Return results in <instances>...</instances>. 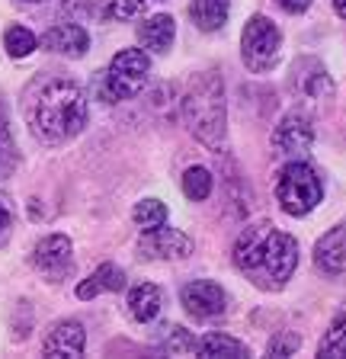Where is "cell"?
Wrapping results in <instances>:
<instances>
[{
  "label": "cell",
  "mask_w": 346,
  "mask_h": 359,
  "mask_svg": "<svg viewBox=\"0 0 346 359\" xmlns=\"http://www.w3.org/2000/svg\"><path fill=\"white\" fill-rule=\"evenodd\" d=\"M234 266L260 289H282L298 266V244L272 224H247L234 244Z\"/></svg>",
  "instance_id": "6da1fadb"
},
{
  "label": "cell",
  "mask_w": 346,
  "mask_h": 359,
  "mask_svg": "<svg viewBox=\"0 0 346 359\" xmlns=\"http://www.w3.org/2000/svg\"><path fill=\"white\" fill-rule=\"evenodd\" d=\"M32 132L48 144H61L81 135L87 126V97L68 77H52L32 93L29 103Z\"/></svg>",
  "instance_id": "7a4b0ae2"
},
{
  "label": "cell",
  "mask_w": 346,
  "mask_h": 359,
  "mask_svg": "<svg viewBox=\"0 0 346 359\" xmlns=\"http://www.w3.org/2000/svg\"><path fill=\"white\" fill-rule=\"evenodd\" d=\"M183 122L193 132L196 142L205 148L219 151L225 144L228 132V106H225V87H221L215 71H202L189 81L183 93Z\"/></svg>",
  "instance_id": "3957f363"
},
{
  "label": "cell",
  "mask_w": 346,
  "mask_h": 359,
  "mask_svg": "<svg viewBox=\"0 0 346 359\" xmlns=\"http://www.w3.org/2000/svg\"><path fill=\"white\" fill-rule=\"evenodd\" d=\"M321 196H324V187H321V177L314 173V167H308L305 161H292V164L282 167L276 183V199L282 205V212H289L295 218L308 215L321 202Z\"/></svg>",
  "instance_id": "277c9868"
},
{
  "label": "cell",
  "mask_w": 346,
  "mask_h": 359,
  "mask_svg": "<svg viewBox=\"0 0 346 359\" xmlns=\"http://www.w3.org/2000/svg\"><path fill=\"white\" fill-rule=\"evenodd\" d=\"M279 52H282V32H279L276 22L266 20V16H250L241 32L244 65L254 74H263L279 61Z\"/></svg>",
  "instance_id": "5b68a950"
},
{
  "label": "cell",
  "mask_w": 346,
  "mask_h": 359,
  "mask_svg": "<svg viewBox=\"0 0 346 359\" xmlns=\"http://www.w3.org/2000/svg\"><path fill=\"white\" fill-rule=\"evenodd\" d=\"M151 74V58L141 48H122L113 61H109V71H106V97L109 103L116 100H132L138 90L148 83Z\"/></svg>",
  "instance_id": "8992f818"
},
{
  "label": "cell",
  "mask_w": 346,
  "mask_h": 359,
  "mask_svg": "<svg viewBox=\"0 0 346 359\" xmlns=\"http://www.w3.org/2000/svg\"><path fill=\"white\" fill-rule=\"evenodd\" d=\"M71 260H74V247H71V241L64 234H48L32 250V266L46 279H52V283H61V279L68 276Z\"/></svg>",
  "instance_id": "52a82bcc"
},
{
  "label": "cell",
  "mask_w": 346,
  "mask_h": 359,
  "mask_svg": "<svg viewBox=\"0 0 346 359\" xmlns=\"http://www.w3.org/2000/svg\"><path fill=\"white\" fill-rule=\"evenodd\" d=\"M180 302L193 318L199 321H209V318H219L221 311L228 308V295L219 283L212 279H196V283H186L180 292Z\"/></svg>",
  "instance_id": "ba28073f"
},
{
  "label": "cell",
  "mask_w": 346,
  "mask_h": 359,
  "mask_svg": "<svg viewBox=\"0 0 346 359\" xmlns=\"http://www.w3.org/2000/svg\"><path fill=\"white\" fill-rule=\"evenodd\" d=\"M193 250V241L189 234L177 231V228H151V231L141 234L138 241V254L148 257V260H183Z\"/></svg>",
  "instance_id": "9c48e42d"
},
{
  "label": "cell",
  "mask_w": 346,
  "mask_h": 359,
  "mask_svg": "<svg viewBox=\"0 0 346 359\" xmlns=\"http://www.w3.org/2000/svg\"><path fill=\"white\" fill-rule=\"evenodd\" d=\"M311 142H314V128H311L308 116H301V112H289L272 132V144L289 157L305 154L311 148Z\"/></svg>",
  "instance_id": "30bf717a"
},
{
  "label": "cell",
  "mask_w": 346,
  "mask_h": 359,
  "mask_svg": "<svg viewBox=\"0 0 346 359\" xmlns=\"http://www.w3.org/2000/svg\"><path fill=\"white\" fill-rule=\"evenodd\" d=\"M83 346H87V330L77 321H58L48 330L42 353L52 359H77L83 356Z\"/></svg>",
  "instance_id": "8fae6325"
},
{
  "label": "cell",
  "mask_w": 346,
  "mask_h": 359,
  "mask_svg": "<svg viewBox=\"0 0 346 359\" xmlns=\"http://www.w3.org/2000/svg\"><path fill=\"white\" fill-rule=\"evenodd\" d=\"M42 48L68 55V58H83L87 48H90V36H87V29L77 26V22H58V26H52V29L42 36Z\"/></svg>",
  "instance_id": "7c38bea8"
},
{
  "label": "cell",
  "mask_w": 346,
  "mask_h": 359,
  "mask_svg": "<svg viewBox=\"0 0 346 359\" xmlns=\"http://www.w3.org/2000/svg\"><path fill=\"white\" fill-rule=\"evenodd\" d=\"M314 263L327 276H340L346 273V222L331 228L321 241L314 244Z\"/></svg>",
  "instance_id": "4fadbf2b"
},
{
  "label": "cell",
  "mask_w": 346,
  "mask_h": 359,
  "mask_svg": "<svg viewBox=\"0 0 346 359\" xmlns=\"http://www.w3.org/2000/svg\"><path fill=\"white\" fill-rule=\"evenodd\" d=\"M122 289H125V273L116 263H103V266H97L90 276L77 285V299L90 302L97 295H103V292H122Z\"/></svg>",
  "instance_id": "5bb4252c"
},
{
  "label": "cell",
  "mask_w": 346,
  "mask_h": 359,
  "mask_svg": "<svg viewBox=\"0 0 346 359\" xmlns=\"http://www.w3.org/2000/svg\"><path fill=\"white\" fill-rule=\"evenodd\" d=\"M173 36H177V22H173V16H167V13L151 16V20H144L141 26H138V39H141V45L151 48V52H158V55L170 52Z\"/></svg>",
  "instance_id": "9a60e30c"
},
{
  "label": "cell",
  "mask_w": 346,
  "mask_h": 359,
  "mask_svg": "<svg viewBox=\"0 0 346 359\" xmlns=\"http://www.w3.org/2000/svg\"><path fill=\"white\" fill-rule=\"evenodd\" d=\"M160 305H164V299H160V289L154 283H141L128 292V314H132L138 324L154 321L160 314Z\"/></svg>",
  "instance_id": "2e32d148"
},
{
  "label": "cell",
  "mask_w": 346,
  "mask_h": 359,
  "mask_svg": "<svg viewBox=\"0 0 346 359\" xmlns=\"http://www.w3.org/2000/svg\"><path fill=\"white\" fill-rule=\"evenodd\" d=\"M189 13H193V20H196L199 29L215 32V29H221V26L228 22V13H231V0H193Z\"/></svg>",
  "instance_id": "e0dca14e"
},
{
  "label": "cell",
  "mask_w": 346,
  "mask_h": 359,
  "mask_svg": "<svg viewBox=\"0 0 346 359\" xmlns=\"http://www.w3.org/2000/svg\"><path fill=\"white\" fill-rule=\"evenodd\" d=\"M199 353L209 359H215V356H225V359L250 356L247 344H241V340H234V337H228V334H205L202 340H199Z\"/></svg>",
  "instance_id": "ac0fdd59"
},
{
  "label": "cell",
  "mask_w": 346,
  "mask_h": 359,
  "mask_svg": "<svg viewBox=\"0 0 346 359\" xmlns=\"http://www.w3.org/2000/svg\"><path fill=\"white\" fill-rule=\"evenodd\" d=\"M317 353L327 356V359H343L346 356V311L333 318V324L327 327V334H324Z\"/></svg>",
  "instance_id": "d6986e66"
},
{
  "label": "cell",
  "mask_w": 346,
  "mask_h": 359,
  "mask_svg": "<svg viewBox=\"0 0 346 359\" xmlns=\"http://www.w3.org/2000/svg\"><path fill=\"white\" fill-rule=\"evenodd\" d=\"M4 48H7L10 58H26V55H32L39 48V39L26 26H10L4 32Z\"/></svg>",
  "instance_id": "ffe728a7"
},
{
  "label": "cell",
  "mask_w": 346,
  "mask_h": 359,
  "mask_svg": "<svg viewBox=\"0 0 346 359\" xmlns=\"http://www.w3.org/2000/svg\"><path fill=\"white\" fill-rule=\"evenodd\" d=\"M132 218H135V224L144 228V231L160 228V224L167 222V205L160 199H141L135 209H132Z\"/></svg>",
  "instance_id": "44dd1931"
},
{
  "label": "cell",
  "mask_w": 346,
  "mask_h": 359,
  "mask_svg": "<svg viewBox=\"0 0 346 359\" xmlns=\"http://www.w3.org/2000/svg\"><path fill=\"white\" fill-rule=\"evenodd\" d=\"M183 193H186V199L193 202H202L212 196V173L205 170V167H189L186 173H183Z\"/></svg>",
  "instance_id": "7402d4cb"
},
{
  "label": "cell",
  "mask_w": 346,
  "mask_h": 359,
  "mask_svg": "<svg viewBox=\"0 0 346 359\" xmlns=\"http://www.w3.org/2000/svg\"><path fill=\"white\" fill-rule=\"evenodd\" d=\"M141 10H144V0H103V16L116 22L135 20V16H141Z\"/></svg>",
  "instance_id": "603a6c76"
},
{
  "label": "cell",
  "mask_w": 346,
  "mask_h": 359,
  "mask_svg": "<svg viewBox=\"0 0 346 359\" xmlns=\"http://www.w3.org/2000/svg\"><path fill=\"white\" fill-rule=\"evenodd\" d=\"M167 350L170 353H193V350H199V344L183 327H167Z\"/></svg>",
  "instance_id": "cb8c5ba5"
},
{
  "label": "cell",
  "mask_w": 346,
  "mask_h": 359,
  "mask_svg": "<svg viewBox=\"0 0 346 359\" xmlns=\"http://www.w3.org/2000/svg\"><path fill=\"white\" fill-rule=\"evenodd\" d=\"M295 346H298V340H295V337H289V340L276 337V340H270V356H292Z\"/></svg>",
  "instance_id": "d4e9b609"
},
{
  "label": "cell",
  "mask_w": 346,
  "mask_h": 359,
  "mask_svg": "<svg viewBox=\"0 0 346 359\" xmlns=\"http://www.w3.org/2000/svg\"><path fill=\"white\" fill-rule=\"evenodd\" d=\"M279 4H282V10H286V13H305L314 0H279Z\"/></svg>",
  "instance_id": "484cf974"
},
{
  "label": "cell",
  "mask_w": 346,
  "mask_h": 359,
  "mask_svg": "<svg viewBox=\"0 0 346 359\" xmlns=\"http://www.w3.org/2000/svg\"><path fill=\"white\" fill-rule=\"evenodd\" d=\"M10 234V212L4 209V202H0V241Z\"/></svg>",
  "instance_id": "4316f807"
},
{
  "label": "cell",
  "mask_w": 346,
  "mask_h": 359,
  "mask_svg": "<svg viewBox=\"0 0 346 359\" xmlns=\"http://www.w3.org/2000/svg\"><path fill=\"white\" fill-rule=\"evenodd\" d=\"M333 10H337V16L346 20V0H333Z\"/></svg>",
  "instance_id": "83f0119b"
},
{
  "label": "cell",
  "mask_w": 346,
  "mask_h": 359,
  "mask_svg": "<svg viewBox=\"0 0 346 359\" xmlns=\"http://www.w3.org/2000/svg\"><path fill=\"white\" fill-rule=\"evenodd\" d=\"M29 4H42V0H29Z\"/></svg>",
  "instance_id": "f1b7e54d"
}]
</instances>
